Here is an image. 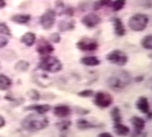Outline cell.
<instances>
[{
    "label": "cell",
    "mask_w": 152,
    "mask_h": 137,
    "mask_svg": "<svg viewBox=\"0 0 152 137\" xmlns=\"http://www.w3.org/2000/svg\"><path fill=\"white\" fill-rule=\"evenodd\" d=\"M21 124L24 130L35 133L47 128L49 125V120L43 115L37 113L31 114L23 119Z\"/></svg>",
    "instance_id": "1"
},
{
    "label": "cell",
    "mask_w": 152,
    "mask_h": 137,
    "mask_svg": "<svg viewBox=\"0 0 152 137\" xmlns=\"http://www.w3.org/2000/svg\"><path fill=\"white\" fill-rule=\"evenodd\" d=\"M131 80V76L128 72L119 71L108 78L107 85L113 91H120L129 85Z\"/></svg>",
    "instance_id": "2"
},
{
    "label": "cell",
    "mask_w": 152,
    "mask_h": 137,
    "mask_svg": "<svg viewBox=\"0 0 152 137\" xmlns=\"http://www.w3.org/2000/svg\"><path fill=\"white\" fill-rule=\"evenodd\" d=\"M38 67L43 71L57 73L62 69V65L56 57L47 55L42 58L38 65Z\"/></svg>",
    "instance_id": "3"
},
{
    "label": "cell",
    "mask_w": 152,
    "mask_h": 137,
    "mask_svg": "<svg viewBox=\"0 0 152 137\" xmlns=\"http://www.w3.org/2000/svg\"><path fill=\"white\" fill-rule=\"evenodd\" d=\"M149 22L148 16L145 14H135L129 20V27L133 31H142L147 28Z\"/></svg>",
    "instance_id": "4"
},
{
    "label": "cell",
    "mask_w": 152,
    "mask_h": 137,
    "mask_svg": "<svg viewBox=\"0 0 152 137\" xmlns=\"http://www.w3.org/2000/svg\"><path fill=\"white\" fill-rule=\"evenodd\" d=\"M107 60L117 66H124L129 61L128 55L122 50L115 49L111 51L106 56Z\"/></svg>",
    "instance_id": "5"
},
{
    "label": "cell",
    "mask_w": 152,
    "mask_h": 137,
    "mask_svg": "<svg viewBox=\"0 0 152 137\" xmlns=\"http://www.w3.org/2000/svg\"><path fill=\"white\" fill-rule=\"evenodd\" d=\"M113 98L110 93L105 92H98L95 94L94 103L95 105L100 108H108L112 105Z\"/></svg>",
    "instance_id": "6"
},
{
    "label": "cell",
    "mask_w": 152,
    "mask_h": 137,
    "mask_svg": "<svg viewBox=\"0 0 152 137\" xmlns=\"http://www.w3.org/2000/svg\"><path fill=\"white\" fill-rule=\"evenodd\" d=\"M56 21V12L52 9L46 11L40 17V24L44 30H50L53 28Z\"/></svg>",
    "instance_id": "7"
},
{
    "label": "cell",
    "mask_w": 152,
    "mask_h": 137,
    "mask_svg": "<svg viewBox=\"0 0 152 137\" xmlns=\"http://www.w3.org/2000/svg\"><path fill=\"white\" fill-rule=\"evenodd\" d=\"M130 123L133 126V132L132 133L131 137H139L145 127V120L142 117L134 116L130 119Z\"/></svg>",
    "instance_id": "8"
},
{
    "label": "cell",
    "mask_w": 152,
    "mask_h": 137,
    "mask_svg": "<svg viewBox=\"0 0 152 137\" xmlns=\"http://www.w3.org/2000/svg\"><path fill=\"white\" fill-rule=\"evenodd\" d=\"M76 46L81 51H92L98 48V43L92 39L83 38L77 43Z\"/></svg>",
    "instance_id": "9"
},
{
    "label": "cell",
    "mask_w": 152,
    "mask_h": 137,
    "mask_svg": "<svg viewBox=\"0 0 152 137\" xmlns=\"http://www.w3.org/2000/svg\"><path fill=\"white\" fill-rule=\"evenodd\" d=\"M37 51L42 55H49L54 51V47L45 39H40L37 44Z\"/></svg>",
    "instance_id": "10"
},
{
    "label": "cell",
    "mask_w": 152,
    "mask_h": 137,
    "mask_svg": "<svg viewBox=\"0 0 152 137\" xmlns=\"http://www.w3.org/2000/svg\"><path fill=\"white\" fill-rule=\"evenodd\" d=\"M101 21V19L98 15L95 14H88L81 19V23L88 28H95Z\"/></svg>",
    "instance_id": "11"
},
{
    "label": "cell",
    "mask_w": 152,
    "mask_h": 137,
    "mask_svg": "<svg viewBox=\"0 0 152 137\" xmlns=\"http://www.w3.org/2000/svg\"><path fill=\"white\" fill-rule=\"evenodd\" d=\"M135 106L138 111H140L142 113L145 114V115H148L151 112L150 103L147 98L145 96H141L138 98L135 103Z\"/></svg>",
    "instance_id": "12"
},
{
    "label": "cell",
    "mask_w": 152,
    "mask_h": 137,
    "mask_svg": "<svg viewBox=\"0 0 152 137\" xmlns=\"http://www.w3.org/2000/svg\"><path fill=\"white\" fill-rule=\"evenodd\" d=\"M53 114L58 117H66L72 114V109L68 105H59L54 108Z\"/></svg>",
    "instance_id": "13"
},
{
    "label": "cell",
    "mask_w": 152,
    "mask_h": 137,
    "mask_svg": "<svg viewBox=\"0 0 152 137\" xmlns=\"http://www.w3.org/2000/svg\"><path fill=\"white\" fill-rule=\"evenodd\" d=\"M25 111H34L37 114L40 115H44L50 110V105L47 104L43 105H31L24 108Z\"/></svg>",
    "instance_id": "14"
},
{
    "label": "cell",
    "mask_w": 152,
    "mask_h": 137,
    "mask_svg": "<svg viewBox=\"0 0 152 137\" xmlns=\"http://www.w3.org/2000/svg\"><path fill=\"white\" fill-rule=\"evenodd\" d=\"M113 24L114 33L119 36H124L126 33V28L121 20L119 17H115L113 19Z\"/></svg>",
    "instance_id": "15"
},
{
    "label": "cell",
    "mask_w": 152,
    "mask_h": 137,
    "mask_svg": "<svg viewBox=\"0 0 152 137\" xmlns=\"http://www.w3.org/2000/svg\"><path fill=\"white\" fill-rule=\"evenodd\" d=\"M113 131L119 136H127L130 133V129L129 127L124 125L122 123L114 124Z\"/></svg>",
    "instance_id": "16"
},
{
    "label": "cell",
    "mask_w": 152,
    "mask_h": 137,
    "mask_svg": "<svg viewBox=\"0 0 152 137\" xmlns=\"http://www.w3.org/2000/svg\"><path fill=\"white\" fill-rule=\"evenodd\" d=\"M76 126H77V128L81 130H89V129H94L99 127V125L94 124L93 123H91L90 121H88V120L84 118H80L78 120H77Z\"/></svg>",
    "instance_id": "17"
},
{
    "label": "cell",
    "mask_w": 152,
    "mask_h": 137,
    "mask_svg": "<svg viewBox=\"0 0 152 137\" xmlns=\"http://www.w3.org/2000/svg\"><path fill=\"white\" fill-rule=\"evenodd\" d=\"M21 42L27 46H32L36 42V35L32 32L25 33L21 37Z\"/></svg>",
    "instance_id": "18"
},
{
    "label": "cell",
    "mask_w": 152,
    "mask_h": 137,
    "mask_svg": "<svg viewBox=\"0 0 152 137\" xmlns=\"http://www.w3.org/2000/svg\"><path fill=\"white\" fill-rule=\"evenodd\" d=\"M81 63L82 65L88 66V67H94V66H97L100 65V61L96 56H87L81 58Z\"/></svg>",
    "instance_id": "19"
},
{
    "label": "cell",
    "mask_w": 152,
    "mask_h": 137,
    "mask_svg": "<svg viewBox=\"0 0 152 137\" xmlns=\"http://www.w3.org/2000/svg\"><path fill=\"white\" fill-rule=\"evenodd\" d=\"M31 17L30 14H15V15L12 16L11 17V20L13 22L16 23V24H27L28 22H29V21L31 20Z\"/></svg>",
    "instance_id": "20"
},
{
    "label": "cell",
    "mask_w": 152,
    "mask_h": 137,
    "mask_svg": "<svg viewBox=\"0 0 152 137\" xmlns=\"http://www.w3.org/2000/svg\"><path fill=\"white\" fill-rule=\"evenodd\" d=\"M75 26V22L72 20H71V21L63 20V21L59 22V29L62 32H66V31L72 30L74 29Z\"/></svg>",
    "instance_id": "21"
},
{
    "label": "cell",
    "mask_w": 152,
    "mask_h": 137,
    "mask_svg": "<svg viewBox=\"0 0 152 137\" xmlns=\"http://www.w3.org/2000/svg\"><path fill=\"white\" fill-rule=\"evenodd\" d=\"M12 82L9 77L4 74H0V90L5 91L12 86Z\"/></svg>",
    "instance_id": "22"
},
{
    "label": "cell",
    "mask_w": 152,
    "mask_h": 137,
    "mask_svg": "<svg viewBox=\"0 0 152 137\" xmlns=\"http://www.w3.org/2000/svg\"><path fill=\"white\" fill-rule=\"evenodd\" d=\"M110 115L114 124H116V123H119L122 122V115L119 107L117 106L113 107V108H112V110H111Z\"/></svg>",
    "instance_id": "23"
},
{
    "label": "cell",
    "mask_w": 152,
    "mask_h": 137,
    "mask_svg": "<svg viewBox=\"0 0 152 137\" xmlns=\"http://www.w3.org/2000/svg\"><path fill=\"white\" fill-rule=\"evenodd\" d=\"M72 125V121L69 120H63L60 122H58V123H56V127L57 128V130L61 131V132H63V131H66V130H69V128L71 127Z\"/></svg>",
    "instance_id": "24"
},
{
    "label": "cell",
    "mask_w": 152,
    "mask_h": 137,
    "mask_svg": "<svg viewBox=\"0 0 152 137\" xmlns=\"http://www.w3.org/2000/svg\"><path fill=\"white\" fill-rule=\"evenodd\" d=\"M30 64L28 62L24 60L19 61L18 62L16 63V65H15V69L18 71H21V72H24V71H27V70L29 69Z\"/></svg>",
    "instance_id": "25"
},
{
    "label": "cell",
    "mask_w": 152,
    "mask_h": 137,
    "mask_svg": "<svg viewBox=\"0 0 152 137\" xmlns=\"http://www.w3.org/2000/svg\"><path fill=\"white\" fill-rule=\"evenodd\" d=\"M112 0H97L94 4V9L95 10H98L103 7L106 6H111Z\"/></svg>",
    "instance_id": "26"
},
{
    "label": "cell",
    "mask_w": 152,
    "mask_h": 137,
    "mask_svg": "<svg viewBox=\"0 0 152 137\" xmlns=\"http://www.w3.org/2000/svg\"><path fill=\"white\" fill-rule=\"evenodd\" d=\"M142 46L144 49L148 50L152 49V36L148 35L143 38L142 40Z\"/></svg>",
    "instance_id": "27"
},
{
    "label": "cell",
    "mask_w": 152,
    "mask_h": 137,
    "mask_svg": "<svg viewBox=\"0 0 152 137\" xmlns=\"http://www.w3.org/2000/svg\"><path fill=\"white\" fill-rule=\"evenodd\" d=\"M126 5V0H115L114 2H112L111 7L114 12H118L123 9L124 5Z\"/></svg>",
    "instance_id": "28"
},
{
    "label": "cell",
    "mask_w": 152,
    "mask_h": 137,
    "mask_svg": "<svg viewBox=\"0 0 152 137\" xmlns=\"http://www.w3.org/2000/svg\"><path fill=\"white\" fill-rule=\"evenodd\" d=\"M27 95H28V97L31 99L34 100V101H38L40 100V95L38 91H37L36 89H31L27 93Z\"/></svg>",
    "instance_id": "29"
},
{
    "label": "cell",
    "mask_w": 152,
    "mask_h": 137,
    "mask_svg": "<svg viewBox=\"0 0 152 137\" xmlns=\"http://www.w3.org/2000/svg\"><path fill=\"white\" fill-rule=\"evenodd\" d=\"M0 33L1 34L11 36V30L5 23H0Z\"/></svg>",
    "instance_id": "30"
},
{
    "label": "cell",
    "mask_w": 152,
    "mask_h": 137,
    "mask_svg": "<svg viewBox=\"0 0 152 137\" xmlns=\"http://www.w3.org/2000/svg\"><path fill=\"white\" fill-rule=\"evenodd\" d=\"M94 91L92 89H84L78 93V96L82 98H88L93 96Z\"/></svg>",
    "instance_id": "31"
},
{
    "label": "cell",
    "mask_w": 152,
    "mask_h": 137,
    "mask_svg": "<svg viewBox=\"0 0 152 137\" xmlns=\"http://www.w3.org/2000/svg\"><path fill=\"white\" fill-rule=\"evenodd\" d=\"M50 40H51L53 43H58L60 42L61 36H60V35L58 33H53V34H51V36H50Z\"/></svg>",
    "instance_id": "32"
},
{
    "label": "cell",
    "mask_w": 152,
    "mask_h": 137,
    "mask_svg": "<svg viewBox=\"0 0 152 137\" xmlns=\"http://www.w3.org/2000/svg\"><path fill=\"white\" fill-rule=\"evenodd\" d=\"M139 5L146 9L151 8V0H139Z\"/></svg>",
    "instance_id": "33"
},
{
    "label": "cell",
    "mask_w": 152,
    "mask_h": 137,
    "mask_svg": "<svg viewBox=\"0 0 152 137\" xmlns=\"http://www.w3.org/2000/svg\"><path fill=\"white\" fill-rule=\"evenodd\" d=\"M8 43H9L8 39H6L4 36H0V48H2V47H5V46H7Z\"/></svg>",
    "instance_id": "34"
},
{
    "label": "cell",
    "mask_w": 152,
    "mask_h": 137,
    "mask_svg": "<svg viewBox=\"0 0 152 137\" xmlns=\"http://www.w3.org/2000/svg\"><path fill=\"white\" fill-rule=\"evenodd\" d=\"M76 109H77V110H76V112H77L78 114H79V115H88V114H89V112H90V111H89V110L85 109V108H77Z\"/></svg>",
    "instance_id": "35"
},
{
    "label": "cell",
    "mask_w": 152,
    "mask_h": 137,
    "mask_svg": "<svg viewBox=\"0 0 152 137\" xmlns=\"http://www.w3.org/2000/svg\"><path fill=\"white\" fill-rule=\"evenodd\" d=\"M97 137H113V136L112 134L110 133L104 132L99 134V135L97 136Z\"/></svg>",
    "instance_id": "36"
},
{
    "label": "cell",
    "mask_w": 152,
    "mask_h": 137,
    "mask_svg": "<svg viewBox=\"0 0 152 137\" xmlns=\"http://www.w3.org/2000/svg\"><path fill=\"white\" fill-rule=\"evenodd\" d=\"M5 125V120L2 115H0V128L3 127Z\"/></svg>",
    "instance_id": "37"
},
{
    "label": "cell",
    "mask_w": 152,
    "mask_h": 137,
    "mask_svg": "<svg viewBox=\"0 0 152 137\" xmlns=\"http://www.w3.org/2000/svg\"><path fill=\"white\" fill-rule=\"evenodd\" d=\"M6 5L5 0H0V9H2Z\"/></svg>",
    "instance_id": "38"
},
{
    "label": "cell",
    "mask_w": 152,
    "mask_h": 137,
    "mask_svg": "<svg viewBox=\"0 0 152 137\" xmlns=\"http://www.w3.org/2000/svg\"><path fill=\"white\" fill-rule=\"evenodd\" d=\"M143 79H144V77H142V76H138V77H135V80L136 81V82H141V81H142L143 80Z\"/></svg>",
    "instance_id": "39"
}]
</instances>
